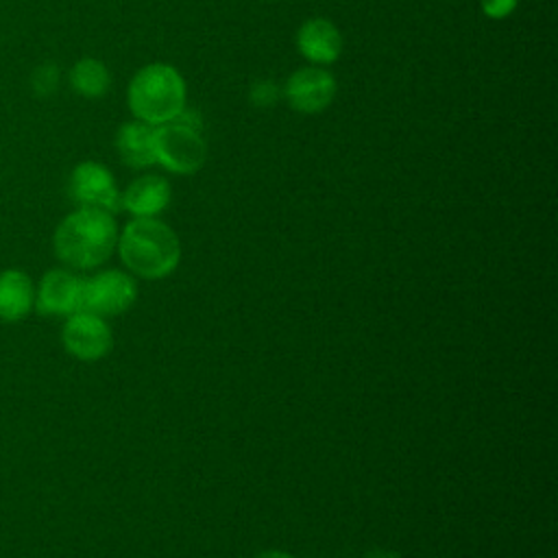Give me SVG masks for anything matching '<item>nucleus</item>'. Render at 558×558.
<instances>
[{
	"mask_svg": "<svg viewBox=\"0 0 558 558\" xmlns=\"http://www.w3.org/2000/svg\"><path fill=\"white\" fill-rule=\"evenodd\" d=\"M61 344L78 362H100L113 349V329L107 318L92 312H74L63 318Z\"/></svg>",
	"mask_w": 558,
	"mask_h": 558,
	"instance_id": "nucleus-6",
	"label": "nucleus"
},
{
	"mask_svg": "<svg viewBox=\"0 0 558 558\" xmlns=\"http://www.w3.org/2000/svg\"><path fill=\"white\" fill-rule=\"evenodd\" d=\"M116 216L105 209L76 207L70 211L52 233V251L61 266L87 272L100 268L118 244Z\"/></svg>",
	"mask_w": 558,
	"mask_h": 558,
	"instance_id": "nucleus-1",
	"label": "nucleus"
},
{
	"mask_svg": "<svg viewBox=\"0 0 558 558\" xmlns=\"http://www.w3.org/2000/svg\"><path fill=\"white\" fill-rule=\"evenodd\" d=\"M116 150L120 159L135 170L150 168L155 161V126L142 120L124 122L116 133Z\"/></svg>",
	"mask_w": 558,
	"mask_h": 558,
	"instance_id": "nucleus-13",
	"label": "nucleus"
},
{
	"mask_svg": "<svg viewBox=\"0 0 558 558\" xmlns=\"http://www.w3.org/2000/svg\"><path fill=\"white\" fill-rule=\"evenodd\" d=\"M126 102L135 120L153 126L170 122L187 105L185 78L170 63H146L129 81Z\"/></svg>",
	"mask_w": 558,
	"mask_h": 558,
	"instance_id": "nucleus-3",
	"label": "nucleus"
},
{
	"mask_svg": "<svg viewBox=\"0 0 558 558\" xmlns=\"http://www.w3.org/2000/svg\"><path fill=\"white\" fill-rule=\"evenodd\" d=\"M68 194L76 207L105 209L116 216L122 209L118 183L107 166L100 161H81L72 168L68 179Z\"/></svg>",
	"mask_w": 558,
	"mask_h": 558,
	"instance_id": "nucleus-7",
	"label": "nucleus"
},
{
	"mask_svg": "<svg viewBox=\"0 0 558 558\" xmlns=\"http://www.w3.org/2000/svg\"><path fill=\"white\" fill-rule=\"evenodd\" d=\"M116 251L122 266L146 281L170 277L181 262L179 235L159 218H131L118 233Z\"/></svg>",
	"mask_w": 558,
	"mask_h": 558,
	"instance_id": "nucleus-2",
	"label": "nucleus"
},
{
	"mask_svg": "<svg viewBox=\"0 0 558 558\" xmlns=\"http://www.w3.org/2000/svg\"><path fill=\"white\" fill-rule=\"evenodd\" d=\"M296 48L312 65H329L342 52V35L327 17H310L296 31Z\"/></svg>",
	"mask_w": 558,
	"mask_h": 558,
	"instance_id": "nucleus-10",
	"label": "nucleus"
},
{
	"mask_svg": "<svg viewBox=\"0 0 558 558\" xmlns=\"http://www.w3.org/2000/svg\"><path fill=\"white\" fill-rule=\"evenodd\" d=\"M83 275L65 266L46 270L35 283V312L44 316L65 318L81 312Z\"/></svg>",
	"mask_w": 558,
	"mask_h": 558,
	"instance_id": "nucleus-8",
	"label": "nucleus"
},
{
	"mask_svg": "<svg viewBox=\"0 0 558 558\" xmlns=\"http://www.w3.org/2000/svg\"><path fill=\"white\" fill-rule=\"evenodd\" d=\"M155 161L174 174H194L207 161V142L201 129L181 120L155 126Z\"/></svg>",
	"mask_w": 558,
	"mask_h": 558,
	"instance_id": "nucleus-4",
	"label": "nucleus"
},
{
	"mask_svg": "<svg viewBox=\"0 0 558 558\" xmlns=\"http://www.w3.org/2000/svg\"><path fill=\"white\" fill-rule=\"evenodd\" d=\"M277 96H279V89L272 81H257L251 87V102L255 107H272Z\"/></svg>",
	"mask_w": 558,
	"mask_h": 558,
	"instance_id": "nucleus-16",
	"label": "nucleus"
},
{
	"mask_svg": "<svg viewBox=\"0 0 558 558\" xmlns=\"http://www.w3.org/2000/svg\"><path fill=\"white\" fill-rule=\"evenodd\" d=\"M137 281L129 270L105 268L83 275L81 312H92L102 318L129 312L137 301Z\"/></svg>",
	"mask_w": 558,
	"mask_h": 558,
	"instance_id": "nucleus-5",
	"label": "nucleus"
},
{
	"mask_svg": "<svg viewBox=\"0 0 558 558\" xmlns=\"http://www.w3.org/2000/svg\"><path fill=\"white\" fill-rule=\"evenodd\" d=\"M172 201L170 181L161 174H142L120 192L122 209L133 218H157Z\"/></svg>",
	"mask_w": 558,
	"mask_h": 558,
	"instance_id": "nucleus-11",
	"label": "nucleus"
},
{
	"mask_svg": "<svg viewBox=\"0 0 558 558\" xmlns=\"http://www.w3.org/2000/svg\"><path fill=\"white\" fill-rule=\"evenodd\" d=\"M519 0H480V9L490 20H506L517 9Z\"/></svg>",
	"mask_w": 558,
	"mask_h": 558,
	"instance_id": "nucleus-17",
	"label": "nucleus"
},
{
	"mask_svg": "<svg viewBox=\"0 0 558 558\" xmlns=\"http://www.w3.org/2000/svg\"><path fill=\"white\" fill-rule=\"evenodd\" d=\"M336 76L323 65H303L294 70L286 85L283 96L290 109L299 113H320L336 98Z\"/></svg>",
	"mask_w": 558,
	"mask_h": 558,
	"instance_id": "nucleus-9",
	"label": "nucleus"
},
{
	"mask_svg": "<svg viewBox=\"0 0 558 558\" xmlns=\"http://www.w3.org/2000/svg\"><path fill=\"white\" fill-rule=\"evenodd\" d=\"M57 83H59V72H57V65H52V63H44L33 72V87L37 94L46 96V94L54 92Z\"/></svg>",
	"mask_w": 558,
	"mask_h": 558,
	"instance_id": "nucleus-15",
	"label": "nucleus"
},
{
	"mask_svg": "<svg viewBox=\"0 0 558 558\" xmlns=\"http://www.w3.org/2000/svg\"><path fill=\"white\" fill-rule=\"evenodd\" d=\"M70 87L83 98H100L111 87L109 68L94 57H83L70 68Z\"/></svg>",
	"mask_w": 558,
	"mask_h": 558,
	"instance_id": "nucleus-14",
	"label": "nucleus"
},
{
	"mask_svg": "<svg viewBox=\"0 0 558 558\" xmlns=\"http://www.w3.org/2000/svg\"><path fill=\"white\" fill-rule=\"evenodd\" d=\"M364 558H401V554L392 551V549H381V547H375L371 551L364 554Z\"/></svg>",
	"mask_w": 558,
	"mask_h": 558,
	"instance_id": "nucleus-18",
	"label": "nucleus"
},
{
	"mask_svg": "<svg viewBox=\"0 0 558 558\" xmlns=\"http://www.w3.org/2000/svg\"><path fill=\"white\" fill-rule=\"evenodd\" d=\"M253 558H296V556H292L288 551H281V549H266V551L255 554Z\"/></svg>",
	"mask_w": 558,
	"mask_h": 558,
	"instance_id": "nucleus-19",
	"label": "nucleus"
},
{
	"mask_svg": "<svg viewBox=\"0 0 558 558\" xmlns=\"http://www.w3.org/2000/svg\"><path fill=\"white\" fill-rule=\"evenodd\" d=\"M35 312V281L22 268L0 270V320L15 325Z\"/></svg>",
	"mask_w": 558,
	"mask_h": 558,
	"instance_id": "nucleus-12",
	"label": "nucleus"
}]
</instances>
